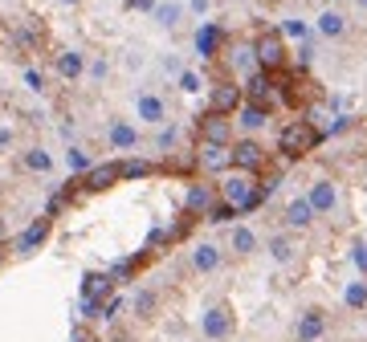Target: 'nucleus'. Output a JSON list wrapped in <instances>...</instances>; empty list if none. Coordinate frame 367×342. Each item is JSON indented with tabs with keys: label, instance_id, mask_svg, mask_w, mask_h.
I'll list each match as a JSON object with an SVG mask.
<instances>
[{
	"label": "nucleus",
	"instance_id": "obj_1",
	"mask_svg": "<svg viewBox=\"0 0 367 342\" xmlns=\"http://www.w3.org/2000/svg\"><path fill=\"white\" fill-rule=\"evenodd\" d=\"M318 143H322V131L306 119H290L282 126V135H278V151H282L286 159H302V155H310Z\"/></svg>",
	"mask_w": 367,
	"mask_h": 342
},
{
	"label": "nucleus",
	"instance_id": "obj_2",
	"mask_svg": "<svg viewBox=\"0 0 367 342\" xmlns=\"http://www.w3.org/2000/svg\"><path fill=\"white\" fill-rule=\"evenodd\" d=\"M217 195L224 200V204H233L237 212H253V208H261L266 204V195H261V188L253 184V175H245V171H233V175H224L220 179Z\"/></svg>",
	"mask_w": 367,
	"mask_h": 342
},
{
	"label": "nucleus",
	"instance_id": "obj_3",
	"mask_svg": "<svg viewBox=\"0 0 367 342\" xmlns=\"http://www.w3.org/2000/svg\"><path fill=\"white\" fill-rule=\"evenodd\" d=\"M253 61H257V70L261 73H282L286 70L290 53H286V41H282L278 29H266V33L253 41Z\"/></svg>",
	"mask_w": 367,
	"mask_h": 342
},
{
	"label": "nucleus",
	"instance_id": "obj_4",
	"mask_svg": "<svg viewBox=\"0 0 367 342\" xmlns=\"http://www.w3.org/2000/svg\"><path fill=\"white\" fill-rule=\"evenodd\" d=\"M269 163V151L257 139H241V143H229V168L233 171H245V175H253V171H261Z\"/></svg>",
	"mask_w": 367,
	"mask_h": 342
},
{
	"label": "nucleus",
	"instance_id": "obj_5",
	"mask_svg": "<svg viewBox=\"0 0 367 342\" xmlns=\"http://www.w3.org/2000/svg\"><path fill=\"white\" fill-rule=\"evenodd\" d=\"M196 131H200V143L229 147V143H233V114H213V110H208V114L200 119Z\"/></svg>",
	"mask_w": 367,
	"mask_h": 342
},
{
	"label": "nucleus",
	"instance_id": "obj_6",
	"mask_svg": "<svg viewBox=\"0 0 367 342\" xmlns=\"http://www.w3.org/2000/svg\"><path fill=\"white\" fill-rule=\"evenodd\" d=\"M233 310L229 306H213L208 314H204V322H200V330H204V339L208 342H224V339H233Z\"/></svg>",
	"mask_w": 367,
	"mask_h": 342
},
{
	"label": "nucleus",
	"instance_id": "obj_7",
	"mask_svg": "<svg viewBox=\"0 0 367 342\" xmlns=\"http://www.w3.org/2000/svg\"><path fill=\"white\" fill-rule=\"evenodd\" d=\"M135 119H143L147 126H164L168 122V102L151 90H139L135 94Z\"/></svg>",
	"mask_w": 367,
	"mask_h": 342
},
{
	"label": "nucleus",
	"instance_id": "obj_8",
	"mask_svg": "<svg viewBox=\"0 0 367 342\" xmlns=\"http://www.w3.org/2000/svg\"><path fill=\"white\" fill-rule=\"evenodd\" d=\"M306 204L315 208V216H331V212L339 208V188H335L331 179H315L310 192H306Z\"/></svg>",
	"mask_w": 367,
	"mask_h": 342
},
{
	"label": "nucleus",
	"instance_id": "obj_9",
	"mask_svg": "<svg viewBox=\"0 0 367 342\" xmlns=\"http://www.w3.org/2000/svg\"><path fill=\"white\" fill-rule=\"evenodd\" d=\"M245 102V90L229 77V82H220V86H213V98H208V110L213 114H233L237 106Z\"/></svg>",
	"mask_w": 367,
	"mask_h": 342
},
{
	"label": "nucleus",
	"instance_id": "obj_10",
	"mask_svg": "<svg viewBox=\"0 0 367 342\" xmlns=\"http://www.w3.org/2000/svg\"><path fill=\"white\" fill-rule=\"evenodd\" d=\"M322 334H326V310L310 306L306 314H298V322H294V339L298 342H318Z\"/></svg>",
	"mask_w": 367,
	"mask_h": 342
},
{
	"label": "nucleus",
	"instance_id": "obj_11",
	"mask_svg": "<svg viewBox=\"0 0 367 342\" xmlns=\"http://www.w3.org/2000/svg\"><path fill=\"white\" fill-rule=\"evenodd\" d=\"M282 94H286V102L290 106H306L310 98H315V90H310V77L306 73H282V82H273Z\"/></svg>",
	"mask_w": 367,
	"mask_h": 342
},
{
	"label": "nucleus",
	"instance_id": "obj_12",
	"mask_svg": "<svg viewBox=\"0 0 367 342\" xmlns=\"http://www.w3.org/2000/svg\"><path fill=\"white\" fill-rule=\"evenodd\" d=\"M273 94H278V86H273V73H249V102L253 106H273Z\"/></svg>",
	"mask_w": 367,
	"mask_h": 342
},
{
	"label": "nucleus",
	"instance_id": "obj_13",
	"mask_svg": "<svg viewBox=\"0 0 367 342\" xmlns=\"http://www.w3.org/2000/svg\"><path fill=\"white\" fill-rule=\"evenodd\" d=\"M122 175H119V163H98V168H90L78 184L82 188H90V192H102V188H110V184H119Z\"/></svg>",
	"mask_w": 367,
	"mask_h": 342
},
{
	"label": "nucleus",
	"instance_id": "obj_14",
	"mask_svg": "<svg viewBox=\"0 0 367 342\" xmlns=\"http://www.w3.org/2000/svg\"><path fill=\"white\" fill-rule=\"evenodd\" d=\"M196 163L208 171H224L229 168V147H217V143H200L196 147Z\"/></svg>",
	"mask_w": 367,
	"mask_h": 342
},
{
	"label": "nucleus",
	"instance_id": "obj_15",
	"mask_svg": "<svg viewBox=\"0 0 367 342\" xmlns=\"http://www.w3.org/2000/svg\"><path fill=\"white\" fill-rule=\"evenodd\" d=\"M286 224L290 228H310L315 224V208L306 204V195H294L290 204H286Z\"/></svg>",
	"mask_w": 367,
	"mask_h": 342
},
{
	"label": "nucleus",
	"instance_id": "obj_16",
	"mask_svg": "<svg viewBox=\"0 0 367 342\" xmlns=\"http://www.w3.org/2000/svg\"><path fill=\"white\" fill-rule=\"evenodd\" d=\"M213 204H217V188H213V184H192V188H188V212H192V216L196 212L204 216Z\"/></svg>",
	"mask_w": 367,
	"mask_h": 342
},
{
	"label": "nucleus",
	"instance_id": "obj_17",
	"mask_svg": "<svg viewBox=\"0 0 367 342\" xmlns=\"http://www.w3.org/2000/svg\"><path fill=\"white\" fill-rule=\"evenodd\" d=\"M106 135H110V147H115V151H131V147H139V131H135L131 122H122V119L110 122Z\"/></svg>",
	"mask_w": 367,
	"mask_h": 342
},
{
	"label": "nucleus",
	"instance_id": "obj_18",
	"mask_svg": "<svg viewBox=\"0 0 367 342\" xmlns=\"http://www.w3.org/2000/svg\"><path fill=\"white\" fill-rule=\"evenodd\" d=\"M151 17H155V24H164V29H175V24L184 21V4L180 0H155Z\"/></svg>",
	"mask_w": 367,
	"mask_h": 342
},
{
	"label": "nucleus",
	"instance_id": "obj_19",
	"mask_svg": "<svg viewBox=\"0 0 367 342\" xmlns=\"http://www.w3.org/2000/svg\"><path fill=\"white\" fill-rule=\"evenodd\" d=\"M229 248H233L237 257H249V253L257 248V232H253L249 224H233V232H229Z\"/></svg>",
	"mask_w": 367,
	"mask_h": 342
},
{
	"label": "nucleus",
	"instance_id": "obj_20",
	"mask_svg": "<svg viewBox=\"0 0 367 342\" xmlns=\"http://www.w3.org/2000/svg\"><path fill=\"white\" fill-rule=\"evenodd\" d=\"M192 269L196 273H213V269H220V248L217 244H196L192 248Z\"/></svg>",
	"mask_w": 367,
	"mask_h": 342
},
{
	"label": "nucleus",
	"instance_id": "obj_21",
	"mask_svg": "<svg viewBox=\"0 0 367 342\" xmlns=\"http://www.w3.org/2000/svg\"><path fill=\"white\" fill-rule=\"evenodd\" d=\"M237 126H241V131H261V126H269V110H266V106L245 102L241 114H237Z\"/></svg>",
	"mask_w": 367,
	"mask_h": 342
},
{
	"label": "nucleus",
	"instance_id": "obj_22",
	"mask_svg": "<svg viewBox=\"0 0 367 342\" xmlns=\"http://www.w3.org/2000/svg\"><path fill=\"white\" fill-rule=\"evenodd\" d=\"M220 45H224V33H220L217 24H204V29L196 33V49H200L204 57H217Z\"/></svg>",
	"mask_w": 367,
	"mask_h": 342
},
{
	"label": "nucleus",
	"instance_id": "obj_23",
	"mask_svg": "<svg viewBox=\"0 0 367 342\" xmlns=\"http://www.w3.org/2000/svg\"><path fill=\"white\" fill-rule=\"evenodd\" d=\"M57 73H62V77H82V73H86V57H82V53H78V49H66V53H57Z\"/></svg>",
	"mask_w": 367,
	"mask_h": 342
},
{
	"label": "nucleus",
	"instance_id": "obj_24",
	"mask_svg": "<svg viewBox=\"0 0 367 342\" xmlns=\"http://www.w3.org/2000/svg\"><path fill=\"white\" fill-rule=\"evenodd\" d=\"M294 253H298V241H294L290 232H278V237L269 241V257H273L278 265H286V261H294Z\"/></svg>",
	"mask_w": 367,
	"mask_h": 342
},
{
	"label": "nucleus",
	"instance_id": "obj_25",
	"mask_svg": "<svg viewBox=\"0 0 367 342\" xmlns=\"http://www.w3.org/2000/svg\"><path fill=\"white\" fill-rule=\"evenodd\" d=\"M318 33H322V37H343V33H347V17H343V13H335V8H326V13H318Z\"/></svg>",
	"mask_w": 367,
	"mask_h": 342
},
{
	"label": "nucleus",
	"instance_id": "obj_26",
	"mask_svg": "<svg viewBox=\"0 0 367 342\" xmlns=\"http://www.w3.org/2000/svg\"><path fill=\"white\" fill-rule=\"evenodd\" d=\"M343 302H347L351 310H367V281L364 277H355V281L343 285Z\"/></svg>",
	"mask_w": 367,
	"mask_h": 342
},
{
	"label": "nucleus",
	"instance_id": "obj_27",
	"mask_svg": "<svg viewBox=\"0 0 367 342\" xmlns=\"http://www.w3.org/2000/svg\"><path fill=\"white\" fill-rule=\"evenodd\" d=\"M224 53H229V70H241V73H257V61H253V49L237 45V49H224Z\"/></svg>",
	"mask_w": 367,
	"mask_h": 342
},
{
	"label": "nucleus",
	"instance_id": "obj_28",
	"mask_svg": "<svg viewBox=\"0 0 367 342\" xmlns=\"http://www.w3.org/2000/svg\"><path fill=\"white\" fill-rule=\"evenodd\" d=\"M45 232H49V216H41L37 224H29V232H24L21 241H17V248H21V253H29V248H37V244L45 241Z\"/></svg>",
	"mask_w": 367,
	"mask_h": 342
},
{
	"label": "nucleus",
	"instance_id": "obj_29",
	"mask_svg": "<svg viewBox=\"0 0 367 342\" xmlns=\"http://www.w3.org/2000/svg\"><path fill=\"white\" fill-rule=\"evenodd\" d=\"M24 168L29 171H49L53 168V155L41 151V147H29V151H24Z\"/></svg>",
	"mask_w": 367,
	"mask_h": 342
},
{
	"label": "nucleus",
	"instance_id": "obj_30",
	"mask_svg": "<svg viewBox=\"0 0 367 342\" xmlns=\"http://www.w3.org/2000/svg\"><path fill=\"white\" fill-rule=\"evenodd\" d=\"M233 216H237V208H233V204H224V200L213 204V208L204 212V220H213V224H224V220H233Z\"/></svg>",
	"mask_w": 367,
	"mask_h": 342
},
{
	"label": "nucleus",
	"instance_id": "obj_31",
	"mask_svg": "<svg viewBox=\"0 0 367 342\" xmlns=\"http://www.w3.org/2000/svg\"><path fill=\"white\" fill-rule=\"evenodd\" d=\"M175 77H180V90H184V94H200V90H204L200 73H192V70H180Z\"/></svg>",
	"mask_w": 367,
	"mask_h": 342
},
{
	"label": "nucleus",
	"instance_id": "obj_32",
	"mask_svg": "<svg viewBox=\"0 0 367 342\" xmlns=\"http://www.w3.org/2000/svg\"><path fill=\"white\" fill-rule=\"evenodd\" d=\"M66 163H70V171H82V175L90 171V159H86V151H78V147H70V151H66Z\"/></svg>",
	"mask_w": 367,
	"mask_h": 342
},
{
	"label": "nucleus",
	"instance_id": "obj_33",
	"mask_svg": "<svg viewBox=\"0 0 367 342\" xmlns=\"http://www.w3.org/2000/svg\"><path fill=\"white\" fill-rule=\"evenodd\" d=\"M175 139H180V131H175V126H164V131L155 135V147H159V151H168V147H175Z\"/></svg>",
	"mask_w": 367,
	"mask_h": 342
},
{
	"label": "nucleus",
	"instance_id": "obj_34",
	"mask_svg": "<svg viewBox=\"0 0 367 342\" xmlns=\"http://www.w3.org/2000/svg\"><path fill=\"white\" fill-rule=\"evenodd\" d=\"M151 310H155V293L143 290L139 297H135V314H151Z\"/></svg>",
	"mask_w": 367,
	"mask_h": 342
},
{
	"label": "nucleus",
	"instance_id": "obj_35",
	"mask_svg": "<svg viewBox=\"0 0 367 342\" xmlns=\"http://www.w3.org/2000/svg\"><path fill=\"white\" fill-rule=\"evenodd\" d=\"M351 257H355V265H359V269L367 273V244H364V241H359L355 248H351Z\"/></svg>",
	"mask_w": 367,
	"mask_h": 342
},
{
	"label": "nucleus",
	"instance_id": "obj_36",
	"mask_svg": "<svg viewBox=\"0 0 367 342\" xmlns=\"http://www.w3.org/2000/svg\"><path fill=\"white\" fill-rule=\"evenodd\" d=\"M127 8H131V13H151L155 0H127Z\"/></svg>",
	"mask_w": 367,
	"mask_h": 342
},
{
	"label": "nucleus",
	"instance_id": "obj_37",
	"mask_svg": "<svg viewBox=\"0 0 367 342\" xmlns=\"http://www.w3.org/2000/svg\"><path fill=\"white\" fill-rule=\"evenodd\" d=\"M106 73H110V66H106V61H94V66H90V77H94V82H102Z\"/></svg>",
	"mask_w": 367,
	"mask_h": 342
},
{
	"label": "nucleus",
	"instance_id": "obj_38",
	"mask_svg": "<svg viewBox=\"0 0 367 342\" xmlns=\"http://www.w3.org/2000/svg\"><path fill=\"white\" fill-rule=\"evenodd\" d=\"M286 33H290V37H306V24L302 21H286Z\"/></svg>",
	"mask_w": 367,
	"mask_h": 342
},
{
	"label": "nucleus",
	"instance_id": "obj_39",
	"mask_svg": "<svg viewBox=\"0 0 367 342\" xmlns=\"http://www.w3.org/2000/svg\"><path fill=\"white\" fill-rule=\"evenodd\" d=\"M164 70H168V73H180L184 66H180V57H164Z\"/></svg>",
	"mask_w": 367,
	"mask_h": 342
},
{
	"label": "nucleus",
	"instance_id": "obj_40",
	"mask_svg": "<svg viewBox=\"0 0 367 342\" xmlns=\"http://www.w3.org/2000/svg\"><path fill=\"white\" fill-rule=\"evenodd\" d=\"M188 8L192 13H208V0H188Z\"/></svg>",
	"mask_w": 367,
	"mask_h": 342
},
{
	"label": "nucleus",
	"instance_id": "obj_41",
	"mask_svg": "<svg viewBox=\"0 0 367 342\" xmlns=\"http://www.w3.org/2000/svg\"><path fill=\"white\" fill-rule=\"evenodd\" d=\"M355 4H359V8H364V13H367V0H355Z\"/></svg>",
	"mask_w": 367,
	"mask_h": 342
},
{
	"label": "nucleus",
	"instance_id": "obj_42",
	"mask_svg": "<svg viewBox=\"0 0 367 342\" xmlns=\"http://www.w3.org/2000/svg\"><path fill=\"white\" fill-rule=\"evenodd\" d=\"M62 4H78V0H62Z\"/></svg>",
	"mask_w": 367,
	"mask_h": 342
}]
</instances>
